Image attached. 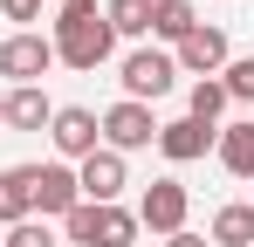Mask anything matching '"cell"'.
Returning a JSON list of instances; mask_svg holds the SVG:
<instances>
[{
	"label": "cell",
	"instance_id": "cell-1",
	"mask_svg": "<svg viewBox=\"0 0 254 247\" xmlns=\"http://www.w3.org/2000/svg\"><path fill=\"white\" fill-rule=\"evenodd\" d=\"M55 62H69V69H103L110 62V48H117V35H110V21H103V7L96 0H69V7H55Z\"/></svg>",
	"mask_w": 254,
	"mask_h": 247
},
{
	"label": "cell",
	"instance_id": "cell-2",
	"mask_svg": "<svg viewBox=\"0 0 254 247\" xmlns=\"http://www.w3.org/2000/svg\"><path fill=\"white\" fill-rule=\"evenodd\" d=\"M117 82H124L130 103H158V96H172V82H179V62H172L165 48H130L124 62H117Z\"/></svg>",
	"mask_w": 254,
	"mask_h": 247
},
{
	"label": "cell",
	"instance_id": "cell-3",
	"mask_svg": "<svg viewBox=\"0 0 254 247\" xmlns=\"http://www.w3.org/2000/svg\"><path fill=\"white\" fill-rule=\"evenodd\" d=\"M103 151H144V144H158V117H151V103H130V96H117L110 110H103Z\"/></svg>",
	"mask_w": 254,
	"mask_h": 247
},
{
	"label": "cell",
	"instance_id": "cell-4",
	"mask_svg": "<svg viewBox=\"0 0 254 247\" xmlns=\"http://www.w3.org/2000/svg\"><path fill=\"white\" fill-rule=\"evenodd\" d=\"M48 69H55V41H48V35L14 28V35L0 41V76L14 82V89H21V82H42Z\"/></svg>",
	"mask_w": 254,
	"mask_h": 247
},
{
	"label": "cell",
	"instance_id": "cell-5",
	"mask_svg": "<svg viewBox=\"0 0 254 247\" xmlns=\"http://www.w3.org/2000/svg\"><path fill=\"white\" fill-rule=\"evenodd\" d=\"M48 144H55L69 165H83L89 151H103V124H96V110H83V103H62V110L48 117Z\"/></svg>",
	"mask_w": 254,
	"mask_h": 247
},
{
	"label": "cell",
	"instance_id": "cell-6",
	"mask_svg": "<svg viewBox=\"0 0 254 247\" xmlns=\"http://www.w3.org/2000/svg\"><path fill=\"white\" fill-rule=\"evenodd\" d=\"M172 62H179V76H199V82H206V76H220V69L234 62V48H227V35H220V28H206V21H199L192 35L172 48Z\"/></svg>",
	"mask_w": 254,
	"mask_h": 247
},
{
	"label": "cell",
	"instance_id": "cell-7",
	"mask_svg": "<svg viewBox=\"0 0 254 247\" xmlns=\"http://www.w3.org/2000/svg\"><path fill=\"white\" fill-rule=\"evenodd\" d=\"M186 206H192V192H186L179 179H151L144 199H137V227H151V234H179V227H186Z\"/></svg>",
	"mask_w": 254,
	"mask_h": 247
},
{
	"label": "cell",
	"instance_id": "cell-8",
	"mask_svg": "<svg viewBox=\"0 0 254 247\" xmlns=\"http://www.w3.org/2000/svg\"><path fill=\"white\" fill-rule=\"evenodd\" d=\"M76 206H83L76 165H35V213H42V220H69Z\"/></svg>",
	"mask_w": 254,
	"mask_h": 247
},
{
	"label": "cell",
	"instance_id": "cell-9",
	"mask_svg": "<svg viewBox=\"0 0 254 247\" xmlns=\"http://www.w3.org/2000/svg\"><path fill=\"white\" fill-rule=\"evenodd\" d=\"M76 185H83L89 206H117V192L130 185V179H124V158H117V151H89V158L76 165Z\"/></svg>",
	"mask_w": 254,
	"mask_h": 247
},
{
	"label": "cell",
	"instance_id": "cell-10",
	"mask_svg": "<svg viewBox=\"0 0 254 247\" xmlns=\"http://www.w3.org/2000/svg\"><path fill=\"white\" fill-rule=\"evenodd\" d=\"M213 137H220V130H206V124H192V117H172V124H158V151H165L172 165L206 158V151H213Z\"/></svg>",
	"mask_w": 254,
	"mask_h": 247
},
{
	"label": "cell",
	"instance_id": "cell-11",
	"mask_svg": "<svg viewBox=\"0 0 254 247\" xmlns=\"http://www.w3.org/2000/svg\"><path fill=\"white\" fill-rule=\"evenodd\" d=\"M35 220V165H7L0 172V227Z\"/></svg>",
	"mask_w": 254,
	"mask_h": 247
},
{
	"label": "cell",
	"instance_id": "cell-12",
	"mask_svg": "<svg viewBox=\"0 0 254 247\" xmlns=\"http://www.w3.org/2000/svg\"><path fill=\"white\" fill-rule=\"evenodd\" d=\"M55 117V103H48L42 82H21V89H7V130H48Z\"/></svg>",
	"mask_w": 254,
	"mask_h": 247
},
{
	"label": "cell",
	"instance_id": "cell-13",
	"mask_svg": "<svg viewBox=\"0 0 254 247\" xmlns=\"http://www.w3.org/2000/svg\"><path fill=\"white\" fill-rule=\"evenodd\" d=\"M213 151H220V165H227L234 179H254V117L227 124V130L213 137Z\"/></svg>",
	"mask_w": 254,
	"mask_h": 247
},
{
	"label": "cell",
	"instance_id": "cell-14",
	"mask_svg": "<svg viewBox=\"0 0 254 247\" xmlns=\"http://www.w3.org/2000/svg\"><path fill=\"white\" fill-rule=\"evenodd\" d=\"M192 28H199V7H192V0H151V35H158V41L179 48Z\"/></svg>",
	"mask_w": 254,
	"mask_h": 247
},
{
	"label": "cell",
	"instance_id": "cell-15",
	"mask_svg": "<svg viewBox=\"0 0 254 247\" xmlns=\"http://www.w3.org/2000/svg\"><path fill=\"white\" fill-rule=\"evenodd\" d=\"M137 213H124V206H96V234H89V247H137Z\"/></svg>",
	"mask_w": 254,
	"mask_h": 247
},
{
	"label": "cell",
	"instance_id": "cell-16",
	"mask_svg": "<svg viewBox=\"0 0 254 247\" xmlns=\"http://www.w3.org/2000/svg\"><path fill=\"white\" fill-rule=\"evenodd\" d=\"M213 247H254V206H220L206 227Z\"/></svg>",
	"mask_w": 254,
	"mask_h": 247
},
{
	"label": "cell",
	"instance_id": "cell-17",
	"mask_svg": "<svg viewBox=\"0 0 254 247\" xmlns=\"http://www.w3.org/2000/svg\"><path fill=\"white\" fill-rule=\"evenodd\" d=\"M220 110H227V89H220V76H206V82H192V89H186V117H192V124L220 130Z\"/></svg>",
	"mask_w": 254,
	"mask_h": 247
},
{
	"label": "cell",
	"instance_id": "cell-18",
	"mask_svg": "<svg viewBox=\"0 0 254 247\" xmlns=\"http://www.w3.org/2000/svg\"><path fill=\"white\" fill-rule=\"evenodd\" d=\"M110 35H151V0H103Z\"/></svg>",
	"mask_w": 254,
	"mask_h": 247
},
{
	"label": "cell",
	"instance_id": "cell-19",
	"mask_svg": "<svg viewBox=\"0 0 254 247\" xmlns=\"http://www.w3.org/2000/svg\"><path fill=\"white\" fill-rule=\"evenodd\" d=\"M220 89H227V103H254V55H234L220 69Z\"/></svg>",
	"mask_w": 254,
	"mask_h": 247
},
{
	"label": "cell",
	"instance_id": "cell-20",
	"mask_svg": "<svg viewBox=\"0 0 254 247\" xmlns=\"http://www.w3.org/2000/svg\"><path fill=\"white\" fill-rule=\"evenodd\" d=\"M0 247H55V234H48L42 220H21V227H7V241Z\"/></svg>",
	"mask_w": 254,
	"mask_h": 247
},
{
	"label": "cell",
	"instance_id": "cell-21",
	"mask_svg": "<svg viewBox=\"0 0 254 247\" xmlns=\"http://www.w3.org/2000/svg\"><path fill=\"white\" fill-rule=\"evenodd\" d=\"M62 234H69V241H76V247H89V234H96V206H76V213H69V220H62Z\"/></svg>",
	"mask_w": 254,
	"mask_h": 247
},
{
	"label": "cell",
	"instance_id": "cell-22",
	"mask_svg": "<svg viewBox=\"0 0 254 247\" xmlns=\"http://www.w3.org/2000/svg\"><path fill=\"white\" fill-rule=\"evenodd\" d=\"M7 21H42V0H0Z\"/></svg>",
	"mask_w": 254,
	"mask_h": 247
},
{
	"label": "cell",
	"instance_id": "cell-23",
	"mask_svg": "<svg viewBox=\"0 0 254 247\" xmlns=\"http://www.w3.org/2000/svg\"><path fill=\"white\" fill-rule=\"evenodd\" d=\"M165 247H213L206 234H192V227H179V234H165Z\"/></svg>",
	"mask_w": 254,
	"mask_h": 247
},
{
	"label": "cell",
	"instance_id": "cell-24",
	"mask_svg": "<svg viewBox=\"0 0 254 247\" xmlns=\"http://www.w3.org/2000/svg\"><path fill=\"white\" fill-rule=\"evenodd\" d=\"M0 124H7V96H0Z\"/></svg>",
	"mask_w": 254,
	"mask_h": 247
},
{
	"label": "cell",
	"instance_id": "cell-25",
	"mask_svg": "<svg viewBox=\"0 0 254 247\" xmlns=\"http://www.w3.org/2000/svg\"><path fill=\"white\" fill-rule=\"evenodd\" d=\"M55 7H69V0H55Z\"/></svg>",
	"mask_w": 254,
	"mask_h": 247
}]
</instances>
